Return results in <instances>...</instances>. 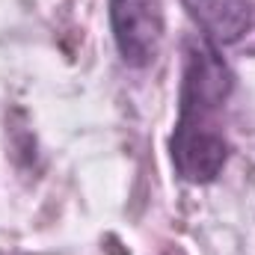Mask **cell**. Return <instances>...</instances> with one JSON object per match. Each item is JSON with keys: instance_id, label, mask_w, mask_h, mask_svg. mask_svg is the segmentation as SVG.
I'll list each match as a JSON object with an SVG mask.
<instances>
[{"instance_id": "6da1fadb", "label": "cell", "mask_w": 255, "mask_h": 255, "mask_svg": "<svg viewBox=\"0 0 255 255\" xmlns=\"http://www.w3.org/2000/svg\"><path fill=\"white\" fill-rule=\"evenodd\" d=\"M232 92V71L217 57L211 45H193L187 54L184 89H181V119L172 133L175 169L193 181H214L226 163V136L220 113Z\"/></svg>"}, {"instance_id": "7a4b0ae2", "label": "cell", "mask_w": 255, "mask_h": 255, "mask_svg": "<svg viewBox=\"0 0 255 255\" xmlns=\"http://www.w3.org/2000/svg\"><path fill=\"white\" fill-rule=\"evenodd\" d=\"M113 39L128 65H148L163 42V0H110Z\"/></svg>"}, {"instance_id": "3957f363", "label": "cell", "mask_w": 255, "mask_h": 255, "mask_svg": "<svg viewBox=\"0 0 255 255\" xmlns=\"http://www.w3.org/2000/svg\"><path fill=\"white\" fill-rule=\"evenodd\" d=\"M184 3L214 45H232L253 27V0H184Z\"/></svg>"}]
</instances>
